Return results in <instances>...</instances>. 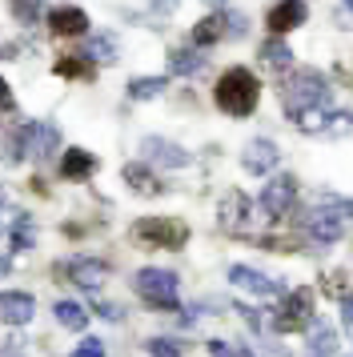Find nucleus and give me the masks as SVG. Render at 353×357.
<instances>
[{"mask_svg": "<svg viewBox=\"0 0 353 357\" xmlns=\"http://www.w3.org/2000/svg\"><path fill=\"white\" fill-rule=\"evenodd\" d=\"M329 105V81L321 77L317 68H297L281 81V109L289 113V121H297L309 109Z\"/></svg>", "mask_w": 353, "mask_h": 357, "instance_id": "obj_1", "label": "nucleus"}, {"mask_svg": "<svg viewBox=\"0 0 353 357\" xmlns=\"http://www.w3.org/2000/svg\"><path fill=\"white\" fill-rule=\"evenodd\" d=\"M213 100H217V109L229 116H249L257 109V100H261V84L249 68H225L217 89H213Z\"/></svg>", "mask_w": 353, "mask_h": 357, "instance_id": "obj_2", "label": "nucleus"}, {"mask_svg": "<svg viewBox=\"0 0 353 357\" xmlns=\"http://www.w3.org/2000/svg\"><path fill=\"white\" fill-rule=\"evenodd\" d=\"M133 285L141 293V301H149L153 309H165V313H185L181 301H176V285L181 277L173 269H157V265H144L141 273L133 277Z\"/></svg>", "mask_w": 353, "mask_h": 357, "instance_id": "obj_3", "label": "nucleus"}, {"mask_svg": "<svg viewBox=\"0 0 353 357\" xmlns=\"http://www.w3.org/2000/svg\"><path fill=\"white\" fill-rule=\"evenodd\" d=\"M133 237L149 249H185L189 245V225L181 217H141L133 225Z\"/></svg>", "mask_w": 353, "mask_h": 357, "instance_id": "obj_4", "label": "nucleus"}, {"mask_svg": "<svg viewBox=\"0 0 353 357\" xmlns=\"http://www.w3.org/2000/svg\"><path fill=\"white\" fill-rule=\"evenodd\" d=\"M309 325H313V289L281 293V305L273 309V317H269L273 333H301Z\"/></svg>", "mask_w": 353, "mask_h": 357, "instance_id": "obj_5", "label": "nucleus"}, {"mask_svg": "<svg viewBox=\"0 0 353 357\" xmlns=\"http://www.w3.org/2000/svg\"><path fill=\"white\" fill-rule=\"evenodd\" d=\"M297 225H301V233L313 245H333V241H341V233H345V217L337 209H329V205H313Z\"/></svg>", "mask_w": 353, "mask_h": 357, "instance_id": "obj_6", "label": "nucleus"}, {"mask_svg": "<svg viewBox=\"0 0 353 357\" xmlns=\"http://www.w3.org/2000/svg\"><path fill=\"white\" fill-rule=\"evenodd\" d=\"M293 201H297V177H289V173L269 177V185L261 189V213H265L269 221H281V217L293 209Z\"/></svg>", "mask_w": 353, "mask_h": 357, "instance_id": "obj_7", "label": "nucleus"}, {"mask_svg": "<svg viewBox=\"0 0 353 357\" xmlns=\"http://www.w3.org/2000/svg\"><path fill=\"white\" fill-rule=\"evenodd\" d=\"M245 17L241 13H233V17H205L197 20V29H193V45L197 49H209V45H217V40H225V36H245Z\"/></svg>", "mask_w": 353, "mask_h": 357, "instance_id": "obj_8", "label": "nucleus"}, {"mask_svg": "<svg viewBox=\"0 0 353 357\" xmlns=\"http://www.w3.org/2000/svg\"><path fill=\"white\" fill-rule=\"evenodd\" d=\"M249 221H253V201L241 193V189H229L221 197V205H217V225L225 233H245Z\"/></svg>", "mask_w": 353, "mask_h": 357, "instance_id": "obj_9", "label": "nucleus"}, {"mask_svg": "<svg viewBox=\"0 0 353 357\" xmlns=\"http://www.w3.org/2000/svg\"><path fill=\"white\" fill-rule=\"evenodd\" d=\"M61 273L68 277L73 285L96 293L105 281H109V261H105V257H73L68 265H61Z\"/></svg>", "mask_w": 353, "mask_h": 357, "instance_id": "obj_10", "label": "nucleus"}, {"mask_svg": "<svg viewBox=\"0 0 353 357\" xmlns=\"http://www.w3.org/2000/svg\"><path fill=\"white\" fill-rule=\"evenodd\" d=\"M137 153H141V161L160 165V169H185V165L193 161L189 153L176 145V141H169V137H144Z\"/></svg>", "mask_w": 353, "mask_h": 357, "instance_id": "obj_11", "label": "nucleus"}, {"mask_svg": "<svg viewBox=\"0 0 353 357\" xmlns=\"http://www.w3.org/2000/svg\"><path fill=\"white\" fill-rule=\"evenodd\" d=\"M20 129H24V149H29V157H36V161H45L48 153L61 149V129H57L52 121H29V125H20Z\"/></svg>", "mask_w": 353, "mask_h": 357, "instance_id": "obj_12", "label": "nucleus"}, {"mask_svg": "<svg viewBox=\"0 0 353 357\" xmlns=\"http://www.w3.org/2000/svg\"><path fill=\"white\" fill-rule=\"evenodd\" d=\"M229 281H233L237 289L253 293V297H281V293H285L281 281L265 277L261 269H253V265H233V269H229Z\"/></svg>", "mask_w": 353, "mask_h": 357, "instance_id": "obj_13", "label": "nucleus"}, {"mask_svg": "<svg viewBox=\"0 0 353 357\" xmlns=\"http://www.w3.org/2000/svg\"><path fill=\"white\" fill-rule=\"evenodd\" d=\"M305 17H309L305 0H277L269 13H265V24H269L273 36H285V33H293V29H301Z\"/></svg>", "mask_w": 353, "mask_h": 357, "instance_id": "obj_14", "label": "nucleus"}, {"mask_svg": "<svg viewBox=\"0 0 353 357\" xmlns=\"http://www.w3.org/2000/svg\"><path fill=\"white\" fill-rule=\"evenodd\" d=\"M277 161H281V153H277V145L265 141V137L249 141L245 153H241V169H245V173H253V177H269L273 169H277Z\"/></svg>", "mask_w": 353, "mask_h": 357, "instance_id": "obj_15", "label": "nucleus"}, {"mask_svg": "<svg viewBox=\"0 0 353 357\" xmlns=\"http://www.w3.org/2000/svg\"><path fill=\"white\" fill-rule=\"evenodd\" d=\"M32 313H36V297H32V293H24V289L0 293V325L20 329V325L32 321Z\"/></svg>", "mask_w": 353, "mask_h": 357, "instance_id": "obj_16", "label": "nucleus"}, {"mask_svg": "<svg viewBox=\"0 0 353 357\" xmlns=\"http://www.w3.org/2000/svg\"><path fill=\"white\" fill-rule=\"evenodd\" d=\"M121 177H125V185L133 189V193H141V197H160L165 193V185H160V177L149 169V161H128L125 169H121Z\"/></svg>", "mask_w": 353, "mask_h": 357, "instance_id": "obj_17", "label": "nucleus"}, {"mask_svg": "<svg viewBox=\"0 0 353 357\" xmlns=\"http://www.w3.org/2000/svg\"><path fill=\"white\" fill-rule=\"evenodd\" d=\"M4 237H8V249H13V253H29L32 245H36V225H32V217H29V213H24V209L8 213Z\"/></svg>", "mask_w": 353, "mask_h": 357, "instance_id": "obj_18", "label": "nucleus"}, {"mask_svg": "<svg viewBox=\"0 0 353 357\" xmlns=\"http://www.w3.org/2000/svg\"><path fill=\"white\" fill-rule=\"evenodd\" d=\"M48 29H52L57 36H84L89 33V17H84V8L61 4V8L48 13Z\"/></svg>", "mask_w": 353, "mask_h": 357, "instance_id": "obj_19", "label": "nucleus"}, {"mask_svg": "<svg viewBox=\"0 0 353 357\" xmlns=\"http://www.w3.org/2000/svg\"><path fill=\"white\" fill-rule=\"evenodd\" d=\"M61 173L68 181L93 177V173H96V157L89 153V149H68V153H64V161H61Z\"/></svg>", "mask_w": 353, "mask_h": 357, "instance_id": "obj_20", "label": "nucleus"}, {"mask_svg": "<svg viewBox=\"0 0 353 357\" xmlns=\"http://www.w3.org/2000/svg\"><path fill=\"white\" fill-rule=\"evenodd\" d=\"M205 68V52L197 49H173L169 52V73L173 77H197Z\"/></svg>", "mask_w": 353, "mask_h": 357, "instance_id": "obj_21", "label": "nucleus"}, {"mask_svg": "<svg viewBox=\"0 0 353 357\" xmlns=\"http://www.w3.org/2000/svg\"><path fill=\"white\" fill-rule=\"evenodd\" d=\"M309 354L313 357H333L337 354V329L325 321L309 325Z\"/></svg>", "mask_w": 353, "mask_h": 357, "instance_id": "obj_22", "label": "nucleus"}, {"mask_svg": "<svg viewBox=\"0 0 353 357\" xmlns=\"http://www.w3.org/2000/svg\"><path fill=\"white\" fill-rule=\"evenodd\" d=\"M261 61L273 65V68H289V65H293V49H289L281 36H269V40L261 45Z\"/></svg>", "mask_w": 353, "mask_h": 357, "instance_id": "obj_23", "label": "nucleus"}, {"mask_svg": "<svg viewBox=\"0 0 353 357\" xmlns=\"http://www.w3.org/2000/svg\"><path fill=\"white\" fill-rule=\"evenodd\" d=\"M84 56L93 61V65H105V61H117V40H112L109 33L105 36H89V45H84Z\"/></svg>", "mask_w": 353, "mask_h": 357, "instance_id": "obj_24", "label": "nucleus"}, {"mask_svg": "<svg viewBox=\"0 0 353 357\" xmlns=\"http://www.w3.org/2000/svg\"><path fill=\"white\" fill-rule=\"evenodd\" d=\"M165 89H169L165 77H137V81H128V97L133 100H153V97H160Z\"/></svg>", "mask_w": 353, "mask_h": 357, "instance_id": "obj_25", "label": "nucleus"}, {"mask_svg": "<svg viewBox=\"0 0 353 357\" xmlns=\"http://www.w3.org/2000/svg\"><path fill=\"white\" fill-rule=\"evenodd\" d=\"M52 313H57V321H61L64 329H84V325H89V313H84V305H77V301H57Z\"/></svg>", "mask_w": 353, "mask_h": 357, "instance_id": "obj_26", "label": "nucleus"}, {"mask_svg": "<svg viewBox=\"0 0 353 357\" xmlns=\"http://www.w3.org/2000/svg\"><path fill=\"white\" fill-rule=\"evenodd\" d=\"M8 8H13V17L20 20V24H36L40 20V0H8Z\"/></svg>", "mask_w": 353, "mask_h": 357, "instance_id": "obj_27", "label": "nucleus"}, {"mask_svg": "<svg viewBox=\"0 0 353 357\" xmlns=\"http://www.w3.org/2000/svg\"><path fill=\"white\" fill-rule=\"evenodd\" d=\"M144 349H149V357H185L173 337H149L144 341Z\"/></svg>", "mask_w": 353, "mask_h": 357, "instance_id": "obj_28", "label": "nucleus"}, {"mask_svg": "<svg viewBox=\"0 0 353 357\" xmlns=\"http://www.w3.org/2000/svg\"><path fill=\"white\" fill-rule=\"evenodd\" d=\"M57 73H61V77H80V81H89V77H93V65H89V61L64 56V61H57Z\"/></svg>", "mask_w": 353, "mask_h": 357, "instance_id": "obj_29", "label": "nucleus"}, {"mask_svg": "<svg viewBox=\"0 0 353 357\" xmlns=\"http://www.w3.org/2000/svg\"><path fill=\"white\" fill-rule=\"evenodd\" d=\"M345 132H353V113L350 109H337V113L329 116V132H325V137H345Z\"/></svg>", "mask_w": 353, "mask_h": 357, "instance_id": "obj_30", "label": "nucleus"}, {"mask_svg": "<svg viewBox=\"0 0 353 357\" xmlns=\"http://www.w3.org/2000/svg\"><path fill=\"white\" fill-rule=\"evenodd\" d=\"M73 357H105V341L100 337H84L77 349H73Z\"/></svg>", "mask_w": 353, "mask_h": 357, "instance_id": "obj_31", "label": "nucleus"}, {"mask_svg": "<svg viewBox=\"0 0 353 357\" xmlns=\"http://www.w3.org/2000/svg\"><path fill=\"white\" fill-rule=\"evenodd\" d=\"M237 313L245 317V325H249L253 333H265V321H261V313H257L253 305H237Z\"/></svg>", "mask_w": 353, "mask_h": 357, "instance_id": "obj_32", "label": "nucleus"}, {"mask_svg": "<svg viewBox=\"0 0 353 357\" xmlns=\"http://www.w3.org/2000/svg\"><path fill=\"white\" fill-rule=\"evenodd\" d=\"M341 321H345V333L353 337V293H341Z\"/></svg>", "mask_w": 353, "mask_h": 357, "instance_id": "obj_33", "label": "nucleus"}, {"mask_svg": "<svg viewBox=\"0 0 353 357\" xmlns=\"http://www.w3.org/2000/svg\"><path fill=\"white\" fill-rule=\"evenodd\" d=\"M96 313L105 317V321H121L125 313H121V305H112V301H96Z\"/></svg>", "mask_w": 353, "mask_h": 357, "instance_id": "obj_34", "label": "nucleus"}, {"mask_svg": "<svg viewBox=\"0 0 353 357\" xmlns=\"http://www.w3.org/2000/svg\"><path fill=\"white\" fill-rule=\"evenodd\" d=\"M16 100H13V89H8V81L0 77V113H13Z\"/></svg>", "mask_w": 353, "mask_h": 357, "instance_id": "obj_35", "label": "nucleus"}, {"mask_svg": "<svg viewBox=\"0 0 353 357\" xmlns=\"http://www.w3.org/2000/svg\"><path fill=\"white\" fill-rule=\"evenodd\" d=\"M8 273H13V261H8V257H0V277H8Z\"/></svg>", "mask_w": 353, "mask_h": 357, "instance_id": "obj_36", "label": "nucleus"}, {"mask_svg": "<svg viewBox=\"0 0 353 357\" xmlns=\"http://www.w3.org/2000/svg\"><path fill=\"white\" fill-rule=\"evenodd\" d=\"M345 8H350V13H353V0H345Z\"/></svg>", "mask_w": 353, "mask_h": 357, "instance_id": "obj_37", "label": "nucleus"}, {"mask_svg": "<svg viewBox=\"0 0 353 357\" xmlns=\"http://www.w3.org/2000/svg\"><path fill=\"white\" fill-rule=\"evenodd\" d=\"M0 221H4V217H0Z\"/></svg>", "mask_w": 353, "mask_h": 357, "instance_id": "obj_38", "label": "nucleus"}]
</instances>
